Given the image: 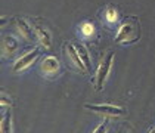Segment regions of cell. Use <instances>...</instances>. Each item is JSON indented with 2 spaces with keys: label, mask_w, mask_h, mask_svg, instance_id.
Segmentation results:
<instances>
[{
  "label": "cell",
  "mask_w": 155,
  "mask_h": 133,
  "mask_svg": "<svg viewBox=\"0 0 155 133\" xmlns=\"http://www.w3.org/2000/svg\"><path fill=\"white\" fill-rule=\"evenodd\" d=\"M140 37V28L136 21H126L120 25L117 36H115V43H123V45H130L137 42Z\"/></svg>",
  "instance_id": "1"
},
{
  "label": "cell",
  "mask_w": 155,
  "mask_h": 133,
  "mask_svg": "<svg viewBox=\"0 0 155 133\" xmlns=\"http://www.w3.org/2000/svg\"><path fill=\"white\" fill-rule=\"evenodd\" d=\"M112 64H114V53H108L104 58V61L101 62V65L97 67V73H96V90L97 92H101L104 89V85L111 73Z\"/></svg>",
  "instance_id": "2"
},
{
  "label": "cell",
  "mask_w": 155,
  "mask_h": 133,
  "mask_svg": "<svg viewBox=\"0 0 155 133\" xmlns=\"http://www.w3.org/2000/svg\"><path fill=\"white\" fill-rule=\"evenodd\" d=\"M84 108L89 109V111H93L96 114L102 115V117H120L123 115L126 111L121 107H117V105H112V104H86Z\"/></svg>",
  "instance_id": "3"
},
{
  "label": "cell",
  "mask_w": 155,
  "mask_h": 133,
  "mask_svg": "<svg viewBox=\"0 0 155 133\" xmlns=\"http://www.w3.org/2000/svg\"><path fill=\"white\" fill-rule=\"evenodd\" d=\"M38 53H40L38 48H34L33 50H30L28 53L22 55L19 59H16V62L13 64V71L18 73V71H22V70H25V68H28L30 65H33V62L37 59Z\"/></svg>",
  "instance_id": "4"
},
{
  "label": "cell",
  "mask_w": 155,
  "mask_h": 133,
  "mask_svg": "<svg viewBox=\"0 0 155 133\" xmlns=\"http://www.w3.org/2000/svg\"><path fill=\"white\" fill-rule=\"evenodd\" d=\"M13 25H15L16 31L24 37L25 40H30V42H33V40H34V37H36L34 28H31L30 24H28L25 19L19 18V16H18V18H13Z\"/></svg>",
  "instance_id": "5"
},
{
  "label": "cell",
  "mask_w": 155,
  "mask_h": 133,
  "mask_svg": "<svg viewBox=\"0 0 155 133\" xmlns=\"http://www.w3.org/2000/svg\"><path fill=\"white\" fill-rule=\"evenodd\" d=\"M40 71L46 77H52L59 71V61L55 56H46L40 64Z\"/></svg>",
  "instance_id": "6"
},
{
  "label": "cell",
  "mask_w": 155,
  "mask_h": 133,
  "mask_svg": "<svg viewBox=\"0 0 155 133\" xmlns=\"http://www.w3.org/2000/svg\"><path fill=\"white\" fill-rule=\"evenodd\" d=\"M19 43L13 36H5L2 40V53L6 58H12L13 55L18 52Z\"/></svg>",
  "instance_id": "7"
},
{
  "label": "cell",
  "mask_w": 155,
  "mask_h": 133,
  "mask_svg": "<svg viewBox=\"0 0 155 133\" xmlns=\"http://www.w3.org/2000/svg\"><path fill=\"white\" fill-rule=\"evenodd\" d=\"M34 33H36V37H37V42L43 46L45 49H50L52 48V36L49 33L46 28H43L41 25L38 24H34Z\"/></svg>",
  "instance_id": "8"
},
{
  "label": "cell",
  "mask_w": 155,
  "mask_h": 133,
  "mask_svg": "<svg viewBox=\"0 0 155 133\" xmlns=\"http://www.w3.org/2000/svg\"><path fill=\"white\" fill-rule=\"evenodd\" d=\"M67 53H68V56H70V59H71L72 65H74V67H77V70H78L80 73H86V71H89V70L86 68L83 59H81V56L78 55V52H77V49H75L74 45L68 43V46H67Z\"/></svg>",
  "instance_id": "9"
},
{
  "label": "cell",
  "mask_w": 155,
  "mask_h": 133,
  "mask_svg": "<svg viewBox=\"0 0 155 133\" xmlns=\"http://www.w3.org/2000/svg\"><path fill=\"white\" fill-rule=\"evenodd\" d=\"M74 46H75V49H77L78 55L81 56V59H83L86 68L90 70V68H92V61H90V55H89V52H87V48H84L81 43H74Z\"/></svg>",
  "instance_id": "10"
},
{
  "label": "cell",
  "mask_w": 155,
  "mask_h": 133,
  "mask_svg": "<svg viewBox=\"0 0 155 133\" xmlns=\"http://www.w3.org/2000/svg\"><path fill=\"white\" fill-rule=\"evenodd\" d=\"M12 132V114L11 109H8L5 112V117L2 120V133H9Z\"/></svg>",
  "instance_id": "11"
},
{
  "label": "cell",
  "mask_w": 155,
  "mask_h": 133,
  "mask_svg": "<svg viewBox=\"0 0 155 133\" xmlns=\"http://www.w3.org/2000/svg\"><path fill=\"white\" fill-rule=\"evenodd\" d=\"M78 28H80V33L84 37H90L93 36V33H95V25L92 22H83V24H80Z\"/></svg>",
  "instance_id": "12"
},
{
  "label": "cell",
  "mask_w": 155,
  "mask_h": 133,
  "mask_svg": "<svg viewBox=\"0 0 155 133\" xmlns=\"http://www.w3.org/2000/svg\"><path fill=\"white\" fill-rule=\"evenodd\" d=\"M105 19H107L108 22H111V24L117 22V19H118V12H117V9L108 8L107 12H105Z\"/></svg>",
  "instance_id": "13"
},
{
  "label": "cell",
  "mask_w": 155,
  "mask_h": 133,
  "mask_svg": "<svg viewBox=\"0 0 155 133\" xmlns=\"http://www.w3.org/2000/svg\"><path fill=\"white\" fill-rule=\"evenodd\" d=\"M105 126H107V121H104V123H102V124H101V126H97V129H95V132H99V130H101V132H102V130H104V127H105Z\"/></svg>",
  "instance_id": "14"
},
{
  "label": "cell",
  "mask_w": 155,
  "mask_h": 133,
  "mask_svg": "<svg viewBox=\"0 0 155 133\" xmlns=\"http://www.w3.org/2000/svg\"><path fill=\"white\" fill-rule=\"evenodd\" d=\"M2 105H9V101L5 96H2Z\"/></svg>",
  "instance_id": "15"
}]
</instances>
